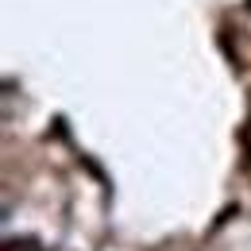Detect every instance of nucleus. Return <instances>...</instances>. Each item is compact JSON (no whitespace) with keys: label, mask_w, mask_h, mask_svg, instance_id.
<instances>
[{"label":"nucleus","mask_w":251,"mask_h":251,"mask_svg":"<svg viewBox=\"0 0 251 251\" xmlns=\"http://www.w3.org/2000/svg\"><path fill=\"white\" fill-rule=\"evenodd\" d=\"M0 251H43L35 240H4V248Z\"/></svg>","instance_id":"f257e3e1"}]
</instances>
